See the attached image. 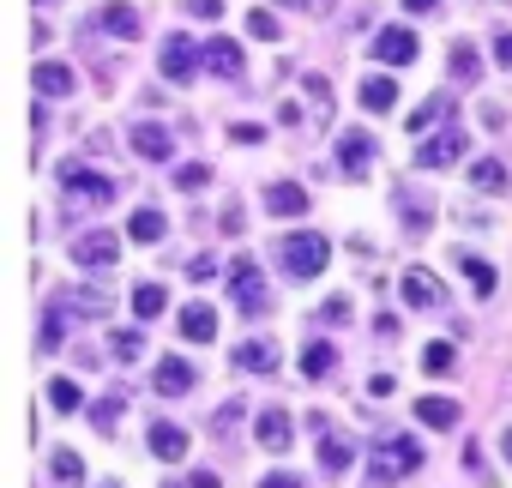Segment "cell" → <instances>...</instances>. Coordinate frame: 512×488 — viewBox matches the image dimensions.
Wrapping results in <instances>:
<instances>
[{"label":"cell","mask_w":512,"mask_h":488,"mask_svg":"<svg viewBox=\"0 0 512 488\" xmlns=\"http://www.w3.org/2000/svg\"><path fill=\"white\" fill-rule=\"evenodd\" d=\"M416 464H422L416 434H392V440H380V446L368 452V482H374V488H392V482H404Z\"/></svg>","instance_id":"cell-1"},{"label":"cell","mask_w":512,"mask_h":488,"mask_svg":"<svg viewBox=\"0 0 512 488\" xmlns=\"http://www.w3.org/2000/svg\"><path fill=\"white\" fill-rule=\"evenodd\" d=\"M326 260H332V241H326V235H314V229H296V235H284V241H278V266H284L290 278H320V272H326Z\"/></svg>","instance_id":"cell-2"},{"label":"cell","mask_w":512,"mask_h":488,"mask_svg":"<svg viewBox=\"0 0 512 488\" xmlns=\"http://www.w3.org/2000/svg\"><path fill=\"white\" fill-rule=\"evenodd\" d=\"M61 193H67L73 211H103L115 199V181L97 175V169H85V163H61Z\"/></svg>","instance_id":"cell-3"},{"label":"cell","mask_w":512,"mask_h":488,"mask_svg":"<svg viewBox=\"0 0 512 488\" xmlns=\"http://www.w3.org/2000/svg\"><path fill=\"white\" fill-rule=\"evenodd\" d=\"M205 67V49L187 37V31H175V37H163V49H157V73L169 79V85H187L193 73Z\"/></svg>","instance_id":"cell-4"},{"label":"cell","mask_w":512,"mask_h":488,"mask_svg":"<svg viewBox=\"0 0 512 488\" xmlns=\"http://www.w3.org/2000/svg\"><path fill=\"white\" fill-rule=\"evenodd\" d=\"M229 302L241 308V314H266L272 308V290H266V278H260V266H253L247 254L229 266Z\"/></svg>","instance_id":"cell-5"},{"label":"cell","mask_w":512,"mask_h":488,"mask_svg":"<svg viewBox=\"0 0 512 488\" xmlns=\"http://www.w3.org/2000/svg\"><path fill=\"white\" fill-rule=\"evenodd\" d=\"M458 157H464V127L458 121H440V133L416 145V169H446Z\"/></svg>","instance_id":"cell-6"},{"label":"cell","mask_w":512,"mask_h":488,"mask_svg":"<svg viewBox=\"0 0 512 488\" xmlns=\"http://www.w3.org/2000/svg\"><path fill=\"white\" fill-rule=\"evenodd\" d=\"M73 260H79L85 272H103V266H115V260H121V241H115V229H85V235L73 241Z\"/></svg>","instance_id":"cell-7"},{"label":"cell","mask_w":512,"mask_h":488,"mask_svg":"<svg viewBox=\"0 0 512 488\" xmlns=\"http://www.w3.org/2000/svg\"><path fill=\"white\" fill-rule=\"evenodd\" d=\"M253 440H260V452H290V440H296V416H290L284 404L260 410V422H253Z\"/></svg>","instance_id":"cell-8"},{"label":"cell","mask_w":512,"mask_h":488,"mask_svg":"<svg viewBox=\"0 0 512 488\" xmlns=\"http://www.w3.org/2000/svg\"><path fill=\"white\" fill-rule=\"evenodd\" d=\"M151 392H157V398H187V392H193V362H187V356H163V362L151 368Z\"/></svg>","instance_id":"cell-9"},{"label":"cell","mask_w":512,"mask_h":488,"mask_svg":"<svg viewBox=\"0 0 512 488\" xmlns=\"http://www.w3.org/2000/svg\"><path fill=\"white\" fill-rule=\"evenodd\" d=\"M374 61H386V67H410V61H416V37H410L404 25L374 31Z\"/></svg>","instance_id":"cell-10"},{"label":"cell","mask_w":512,"mask_h":488,"mask_svg":"<svg viewBox=\"0 0 512 488\" xmlns=\"http://www.w3.org/2000/svg\"><path fill=\"white\" fill-rule=\"evenodd\" d=\"M127 139H133V151H139L145 163H169V157H175V133H169V127H157V121H139Z\"/></svg>","instance_id":"cell-11"},{"label":"cell","mask_w":512,"mask_h":488,"mask_svg":"<svg viewBox=\"0 0 512 488\" xmlns=\"http://www.w3.org/2000/svg\"><path fill=\"white\" fill-rule=\"evenodd\" d=\"M398 290H404V302H410V308H440V302H446V284H440L428 266H410Z\"/></svg>","instance_id":"cell-12"},{"label":"cell","mask_w":512,"mask_h":488,"mask_svg":"<svg viewBox=\"0 0 512 488\" xmlns=\"http://www.w3.org/2000/svg\"><path fill=\"white\" fill-rule=\"evenodd\" d=\"M338 163H344V175H368V163H374V139L356 133V127H344V133H338Z\"/></svg>","instance_id":"cell-13"},{"label":"cell","mask_w":512,"mask_h":488,"mask_svg":"<svg viewBox=\"0 0 512 488\" xmlns=\"http://www.w3.org/2000/svg\"><path fill=\"white\" fill-rule=\"evenodd\" d=\"M97 31H109V37H121V43H133L139 31H145V19L127 7V0H109V7L97 13Z\"/></svg>","instance_id":"cell-14"},{"label":"cell","mask_w":512,"mask_h":488,"mask_svg":"<svg viewBox=\"0 0 512 488\" xmlns=\"http://www.w3.org/2000/svg\"><path fill=\"white\" fill-rule=\"evenodd\" d=\"M241 61H247V55H241L235 37H211V43H205V67H211L217 79H241Z\"/></svg>","instance_id":"cell-15"},{"label":"cell","mask_w":512,"mask_h":488,"mask_svg":"<svg viewBox=\"0 0 512 488\" xmlns=\"http://www.w3.org/2000/svg\"><path fill=\"white\" fill-rule=\"evenodd\" d=\"M266 211H272V217H302V211H308V187L272 181V187H266Z\"/></svg>","instance_id":"cell-16"},{"label":"cell","mask_w":512,"mask_h":488,"mask_svg":"<svg viewBox=\"0 0 512 488\" xmlns=\"http://www.w3.org/2000/svg\"><path fill=\"white\" fill-rule=\"evenodd\" d=\"M362 109H374V115H386V109H398V79L392 73H374V79H362Z\"/></svg>","instance_id":"cell-17"},{"label":"cell","mask_w":512,"mask_h":488,"mask_svg":"<svg viewBox=\"0 0 512 488\" xmlns=\"http://www.w3.org/2000/svg\"><path fill=\"white\" fill-rule=\"evenodd\" d=\"M181 338H187V344H211V338H217V314H211L205 302H187V308H181Z\"/></svg>","instance_id":"cell-18"},{"label":"cell","mask_w":512,"mask_h":488,"mask_svg":"<svg viewBox=\"0 0 512 488\" xmlns=\"http://www.w3.org/2000/svg\"><path fill=\"white\" fill-rule=\"evenodd\" d=\"M145 440H151V452H157L163 464H175V458H187V434H181L175 422H151V428H145Z\"/></svg>","instance_id":"cell-19"},{"label":"cell","mask_w":512,"mask_h":488,"mask_svg":"<svg viewBox=\"0 0 512 488\" xmlns=\"http://www.w3.org/2000/svg\"><path fill=\"white\" fill-rule=\"evenodd\" d=\"M235 368H247V374H272V368H278V344H266V338H247V344L235 350Z\"/></svg>","instance_id":"cell-20"},{"label":"cell","mask_w":512,"mask_h":488,"mask_svg":"<svg viewBox=\"0 0 512 488\" xmlns=\"http://www.w3.org/2000/svg\"><path fill=\"white\" fill-rule=\"evenodd\" d=\"M350 464H356V446H350L344 434H326V440H320V470H326V476H344Z\"/></svg>","instance_id":"cell-21"},{"label":"cell","mask_w":512,"mask_h":488,"mask_svg":"<svg viewBox=\"0 0 512 488\" xmlns=\"http://www.w3.org/2000/svg\"><path fill=\"white\" fill-rule=\"evenodd\" d=\"M49 476H55V488H85V464H79V452L55 446V452H49Z\"/></svg>","instance_id":"cell-22"},{"label":"cell","mask_w":512,"mask_h":488,"mask_svg":"<svg viewBox=\"0 0 512 488\" xmlns=\"http://www.w3.org/2000/svg\"><path fill=\"white\" fill-rule=\"evenodd\" d=\"M470 187L476 193H506V163L500 157H476L470 163Z\"/></svg>","instance_id":"cell-23"},{"label":"cell","mask_w":512,"mask_h":488,"mask_svg":"<svg viewBox=\"0 0 512 488\" xmlns=\"http://www.w3.org/2000/svg\"><path fill=\"white\" fill-rule=\"evenodd\" d=\"M127 235H133V241H163V235H169V217L151 211V205H139V211L127 217Z\"/></svg>","instance_id":"cell-24"},{"label":"cell","mask_w":512,"mask_h":488,"mask_svg":"<svg viewBox=\"0 0 512 488\" xmlns=\"http://www.w3.org/2000/svg\"><path fill=\"white\" fill-rule=\"evenodd\" d=\"M416 422H428V428H458V398H416Z\"/></svg>","instance_id":"cell-25"},{"label":"cell","mask_w":512,"mask_h":488,"mask_svg":"<svg viewBox=\"0 0 512 488\" xmlns=\"http://www.w3.org/2000/svg\"><path fill=\"white\" fill-rule=\"evenodd\" d=\"M31 79H37V97H67V91H73V73H67L61 61H43Z\"/></svg>","instance_id":"cell-26"},{"label":"cell","mask_w":512,"mask_h":488,"mask_svg":"<svg viewBox=\"0 0 512 488\" xmlns=\"http://www.w3.org/2000/svg\"><path fill=\"white\" fill-rule=\"evenodd\" d=\"M332 368H338V350H332L326 338H314V344L302 350V374H308V380H326Z\"/></svg>","instance_id":"cell-27"},{"label":"cell","mask_w":512,"mask_h":488,"mask_svg":"<svg viewBox=\"0 0 512 488\" xmlns=\"http://www.w3.org/2000/svg\"><path fill=\"white\" fill-rule=\"evenodd\" d=\"M434 121H452V97H428L422 109H410V133H428Z\"/></svg>","instance_id":"cell-28"},{"label":"cell","mask_w":512,"mask_h":488,"mask_svg":"<svg viewBox=\"0 0 512 488\" xmlns=\"http://www.w3.org/2000/svg\"><path fill=\"white\" fill-rule=\"evenodd\" d=\"M458 272L476 284V296H494V266H488V260H476V254H458Z\"/></svg>","instance_id":"cell-29"},{"label":"cell","mask_w":512,"mask_h":488,"mask_svg":"<svg viewBox=\"0 0 512 488\" xmlns=\"http://www.w3.org/2000/svg\"><path fill=\"white\" fill-rule=\"evenodd\" d=\"M163 302H169V296H163V284H139V290H133V314H139V320H157V314H163Z\"/></svg>","instance_id":"cell-30"},{"label":"cell","mask_w":512,"mask_h":488,"mask_svg":"<svg viewBox=\"0 0 512 488\" xmlns=\"http://www.w3.org/2000/svg\"><path fill=\"white\" fill-rule=\"evenodd\" d=\"M61 338H67V314L55 308V314H43V326H37V350H61Z\"/></svg>","instance_id":"cell-31"},{"label":"cell","mask_w":512,"mask_h":488,"mask_svg":"<svg viewBox=\"0 0 512 488\" xmlns=\"http://www.w3.org/2000/svg\"><path fill=\"white\" fill-rule=\"evenodd\" d=\"M476 67H482V61H476V49H470V43H458V49H452V85H470V79H476Z\"/></svg>","instance_id":"cell-32"},{"label":"cell","mask_w":512,"mask_h":488,"mask_svg":"<svg viewBox=\"0 0 512 488\" xmlns=\"http://www.w3.org/2000/svg\"><path fill=\"white\" fill-rule=\"evenodd\" d=\"M109 350H115V362H139V356H145V338H139V332H115Z\"/></svg>","instance_id":"cell-33"},{"label":"cell","mask_w":512,"mask_h":488,"mask_svg":"<svg viewBox=\"0 0 512 488\" xmlns=\"http://www.w3.org/2000/svg\"><path fill=\"white\" fill-rule=\"evenodd\" d=\"M49 404H55L61 416H73V410H79V386H73V380H49Z\"/></svg>","instance_id":"cell-34"},{"label":"cell","mask_w":512,"mask_h":488,"mask_svg":"<svg viewBox=\"0 0 512 488\" xmlns=\"http://www.w3.org/2000/svg\"><path fill=\"white\" fill-rule=\"evenodd\" d=\"M247 31L260 37V43H278L284 37V25H278V13H247Z\"/></svg>","instance_id":"cell-35"},{"label":"cell","mask_w":512,"mask_h":488,"mask_svg":"<svg viewBox=\"0 0 512 488\" xmlns=\"http://www.w3.org/2000/svg\"><path fill=\"white\" fill-rule=\"evenodd\" d=\"M452 362H458L452 344H428V350H422V368H428V374H452Z\"/></svg>","instance_id":"cell-36"},{"label":"cell","mask_w":512,"mask_h":488,"mask_svg":"<svg viewBox=\"0 0 512 488\" xmlns=\"http://www.w3.org/2000/svg\"><path fill=\"white\" fill-rule=\"evenodd\" d=\"M121 404H127V392H109V398H103V404L91 410V422H97V428L109 434V428H115V416H121Z\"/></svg>","instance_id":"cell-37"},{"label":"cell","mask_w":512,"mask_h":488,"mask_svg":"<svg viewBox=\"0 0 512 488\" xmlns=\"http://www.w3.org/2000/svg\"><path fill=\"white\" fill-rule=\"evenodd\" d=\"M205 181H211V169H205V163H187V169H175V187H181V193H193V187H205Z\"/></svg>","instance_id":"cell-38"},{"label":"cell","mask_w":512,"mask_h":488,"mask_svg":"<svg viewBox=\"0 0 512 488\" xmlns=\"http://www.w3.org/2000/svg\"><path fill=\"white\" fill-rule=\"evenodd\" d=\"M241 428V404H223L217 416H211V434H235Z\"/></svg>","instance_id":"cell-39"},{"label":"cell","mask_w":512,"mask_h":488,"mask_svg":"<svg viewBox=\"0 0 512 488\" xmlns=\"http://www.w3.org/2000/svg\"><path fill=\"white\" fill-rule=\"evenodd\" d=\"M229 139H235V145H260V139H266V127H253V121H235V127H229Z\"/></svg>","instance_id":"cell-40"},{"label":"cell","mask_w":512,"mask_h":488,"mask_svg":"<svg viewBox=\"0 0 512 488\" xmlns=\"http://www.w3.org/2000/svg\"><path fill=\"white\" fill-rule=\"evenodd\" d=\"M187 13H193V19H205V25H211V19H223V0H187Z\"/></svg>","instance_id":"cell-41"},{"label":"cell","mask_w":512,"mask_h":488,"mask_svg":"<svg viewBox=\"0 0 512 488\" xmlns=\"http://www.w3.org/2000/svg\"><path fill=\"white\" fill-rule=\"evenodd\" d=\"M187 278H193V284H205V278H217V260H205V254H199V260H187Z\"/></svg>","instance_id":"cell-42"},{"label":"cell","mask_w":512,"mask_h":488,"mask_svg":"<svg viewBox=\"0 0 512 488\" xmlns=\"http://www.w3.org/2000/svg\"><path fill=\"white\" fill-rule=\"evenodd\" d=\"M464 470H470V476H482V482H494V470H488V458H482V452H476V446H470V452H464Z\"/></svg>","instance_id":"cell-43"},{"label":"cell","mask_w":512,"mask_h":488,"mask_svg":"<svg viewBox=\"0 0 512 488\" xmlns=\"http://www.w3.org/2000/svg\"><path fill=\"white\" fill-rule=\"evenodd\" d=\"M494 67H512V31L494 37Z\"/></svg>","instance_id":"cell-44"},{"label":"cell","mask_w":512,"mask_h":488,"mask_svg":"<svg viewBox=\"0 0 512 488\" xmlns=\"http://www.w3.org/2000/svg\"><path fill=\"white\" fill-rule=\"evenodd\" d=\"M260 488H302V476H296V470H272Z\"/></svg>","instance_id":"cell-45"},{"label":"cell","mask_w":512,"mask_h":488,"mask_svg":"<svg viewBox=\"0 0 512 488\" xmlns=\"http://www.w3.org/2000/svg\"><path fill=\"white\" fill-rule=\"evenodd\" d=\"M320 314H326V320H338V326H344V320H350V302H344V296H332V302H326V308H320Z\"/></svg>","instance_id":"cell-46"},{"label":"cell","mask_w":512,"mask_h":488,"mask_svg":"<svg viewBox=\"0 0 512 488\" xmlns=\"http://www.w3.org/2000/svg\"><path fill=\"white\" fill-rule=\"evenodd\" d=\"M392 386H398L392 374H374V380H368V392H374V398H392Z\"/></svg>","instance_id":"cell-47"},{"label":"cell","mask_w":512,"mask_h":488,"mask_svg":"<svg viewBox=\"0 0 512 488\" xmlns=\"http://www.w3.org/2000/svg\"><path fill=\"white\" fill-rule=\"evenodd\" d=\"M187 488H217V470H193V482Z\"/></svg>","instance_id":"cell-48"},{"label":"cell","mask_w":512,"mask_h":488,"mask_svg":"<svg viewBox=\"0 0 512 488\" xmlns=\"http://www.w3.org/2000/svg\"><path fill=\"white\" fill-rule=\"evenodd\" d=\"M404 13H440V0H404Z\"/></svg>","instance_id":"cell-49"},{"label":"cell","mask_w":512,"mask_h":488,"mask_svg":"<svg viewBox=\"0 0 512 488\" xmlns=\"http://www.w3.org/2000/svg\"><path fill=\"white\" fill-rule=\"evenodd\" d=\"M278 7H320V0H278Z\"/></svg>","instance_id":"cell-50"},{"label":"cell","mask_w":512,"mask_h":488,"mask_svg":"<svg viewBox=\"0 0 512 488\" xmlns=\"http://www.w3.org/2000/svg\"><path fill=\"white\" fill-rule=\"evenodd\" d=\"M506 458H512V428H506Z\"/></svg>","instance_id":"cell-51"},{"label":"cell","mask_w":512,"mask_h":488,"mask_svg":"<svg viewBox=\"0 0 512 488\" xmlns=\"http://www.w3.org/2000/svg\"><path fill=\"white\" fill-rule=\"evenodd\" d=\"M97 488H121V482H97Z\"/></svg>","instance_id":"cell-52"},{"label":"cell","mask_w":512,"mask_h":488,"mask_svg":"<svg viewBox=\"0 0 512 488\" xmlns=\"http://www.w3.org/2000/svg\"><path fill=\"white\" fill-rule=\"evenodd\" d=\"M163 488H181V482H163Z\"/></svg>","instance_id":"cell-53"}]
</instances>
